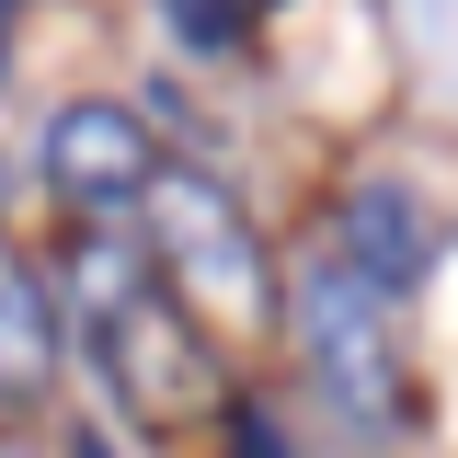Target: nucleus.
<instances>
[{
    "instance_id": "obj_8",
    "label": "nucleus",
    "mask_w": 458,
    "mask_h": 458,
    "mask_svg": "<svg viewBox=\"0 0 458 458\" xmlns=\"http://www.w3.org/2000/svg\"><path fill=\"white\" fill-rule=\"evenodd\" d=\"M229 458H286V424L264 401H229Z\"/></svg>"
},
{
    "instance_id": "obj_10",
    "label": "nucleus",
    "mask_w": 458,
    "mask_h": 458,
    "mask_svg": "<svg viewBox=\"0 0 458 458\" xmlns=\"http://www.w3.org/2000/svg\"><path fill=\"white\" fill-rule=\"evenodd\" d=\"M69 458H104V436H81V447H69Z\"/></svg>"
},
{
    "instance_id": "obj_6",
    "label": "nucleus",
    "mask_w": 458,
    "mask_h": 458,
    "mask_svg": "<svg viewBox=\"0 0 458 458\" xmlns=\"http://www.w3.org/2000/svg\"><path fill=\"white\" fill-rule=\"evenodd\" d=\"M47 367H57V298L0 241V390H47Z\"/></svg>"
},
{
    "instance_id": "obj_9",
    "label": "nucleus",
    "mask_w": 458,
    "mask_h": 458,
    "mask_svg": "<svg viewBox=\"0 0 458 458\" xmlns=\"http://www.w3.org/2000/svg\"><path fill=\"white\" fill-rule=\"evenodd\" d=\"M12 12H23V0H0V69H12Z\"/></svg>"
},
{
    "instance_id": "obj_2",
    "label": "nucleus",
    "mask_w": 458,
    "mask_h": 458,
    "mask_svg": "<svg viewBox=\"0 0 458 458\" xmlns=\"http://www.w3.org/2000/svg\"><path fill=\"white\" fill-rule=\"evenodd\" d=\"M286 310H298V344H310L321 401H333L344 424H367V436H401L412 424V367H401V321H390L401 298H378L344 252H321Z\"/></svg>"
},
{
    "instance_id": "obj_3",
    "label": "nucleus",
    "mask_w": 458,
    "mask_h": 458,
    "mask_svg": "<svg viewBox=\"0 0 458 458\" xmlns=\"http://www.w3.org/2000/svg\"><path fill=\"white\" fill-rule=\"evenodd\" d=\"M149 241H161V276L183 310H207V321H229V333H264L276 321V264H264V241H252V218L229 207V183H207V172H149Z\"/></svg>"
},
{
    "instance_id": "obj_5",
    "label": "nucleus",
    "mask_w": 458,
    "mask_h": 458,
    "mask_svg": "<svg viewBox=\"0 0 458 458\" xmlns=\"http://www.w3.org/2000/svg\"><path fill=\"white\" fill-rule=\"evenodd\" d=\"M47 183L69 195V207H138L149 195V172H161V149H149V126L126 104H69L47 114Z\"/></svg>"
},
{
    "instance_id": "obj_1",
    "label": "nucleus",
    "mask_w": 458,
    "mask_h": 458,
    "mask_svg": "<svg viewBox=\"0 0 458 458\" xmlns=\"http://www.w3.org/2000/svg\"><path fill=\"white\" fill-rule=\"evenodd\" d=\"M92 298H104V378L114 401L149 424V436H195V424H229V378H218V344L195 333V310L172 286H126V264H92Z\"/></svg>"
},
{
    "instance_id": "obj_7",
    "label": "nucleus",
    "mask_w": 458,
    "mask_h": 458,
    "mask_svg": "<svg viewBox=\"0 0 458 458\" xmlns=\"http://www.w3.org/2000/svg\"><path fill=\"white\" fill-rule=\"evenodd\" d=\"M161 23H172V47H229L252 23V0H161Z\"/></svg>"
},
{
    "instance_id": "obj_4",
    "label": "nucleus",
    "mask_w": 458,
    "mask_h": 458,
    "mask_svg": "<svg viewBox=\"0 0 458 458\" xmlns=\"http://www.w3.org/2000/svg\"><path fill=\"white\" fill-rule=\"evenodd\" d=\"M458 241V195L447 183H412V172H367L344 195V264L378 286V298H412V286L447 264Z\"/></svg>"
}]
</instances>
